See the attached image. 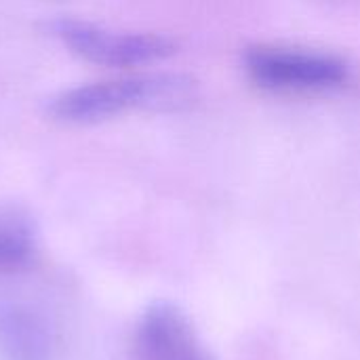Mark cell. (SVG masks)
<instances>
[{
  "instance_id": "4",
  "label": "cell",
  "mask_w": 360,
  "mask_h": 360,
  "mask_svg": "<svg viewBox=\"0 0 360 360\" xmlns=\"http://www.w3.org/2000/svg\"><path fill=\"white\" fill-rule=\"evenodd\" d=\"M129 360H215L192 321L173 304H154L137 321Z\"/></svg>"
},
{
  "instance_id": "2",
  "label": "cell",
  "mask_w": 360,
  "mask_h": 360,
  "mask_svg": "<svg viewBox=\"0 0 360 360\" xmlns=\"http://www.w3.org/2000/svg\"><path fill=\"white\" fill-rule=\"evenodd\" d=\"M243 65L255 84L278 93H321L350 78V65L338 55L281 44L245 49Z\"/></svg>"
},
{
  "instance_id": "1",
  "label": "cell",
  "mask_w": 360,
  "mask_h": 360,
  "mask_svg": "<svg viewBox=\"0 0 360 360\" xmlns=\"http://www.w3.org/2000/svg\"><path fill=\"white\" fill-rule=\"evenodd\" d=\"M198 86L184 74H139L82 84L51 101V116L68 124H95L129 112H173L190 108Z\"/></svg>"
},
{
  "instance_id": "3",
  "label": "cell",
  "mask_w": 360,
  "mask_h": 360,
  "mask_svg": "<svg viewBox=\"0 0 360 360\" xmlns=\"http://www.w3.org/2000/svg\"><path fill=\"white\" fill-rule=\"evenodd\" d=\"M51 32L78 57L108 68H137L177 53L175 38L148 32H110L80 19H55Z\"/></svg>"
},
{
  "instance_id": "5",
  "label": "cell",
  "mask_w": 360,
  "mask_h": 360,
  "mask_svg": "<svg viewBox=\"0 0 360 360\" xmlns=\"http://www.w3.org/2000/svg\"><path fill=\"white\" fill-rule=\"evenodd\" d=\"M23 240L11 230L0 228V264H13L23 255Z\"/></svg>"
}]
</instances>
